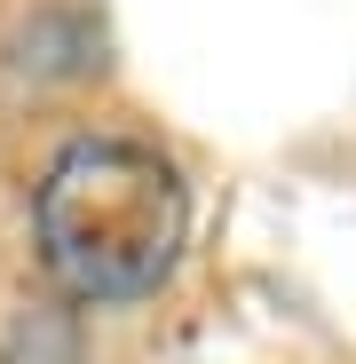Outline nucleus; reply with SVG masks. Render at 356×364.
<instances>
[{
	"mask_svg": "<svg viewBox=\"0 0 356 364\" xmlns=\"http://www.w3.org/2000/svg\"><path fill=\"white\" fill-rule=\"evenodd\" d=\"M190 174L158 135L135 127H80L64 135L24 198L32 262L55 301L95 317L143 309L183 277L190 254Z\"/></svg>",
	"mask_w": 356,
	"mask_h": 364,
	"instance_id": "nucleus-1",
	"label": "nucleus"
}]
</instances>
